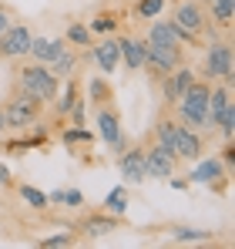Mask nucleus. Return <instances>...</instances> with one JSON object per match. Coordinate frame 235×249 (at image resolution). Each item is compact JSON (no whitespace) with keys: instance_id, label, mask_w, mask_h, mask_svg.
Wrapping results in <instances>:
<instances>
[{"instance_id":"1","label":"nucleus","mask_w":235,"mask_h":249,"mask_svg":"<svg viewBox=\"0 0 235 249\" xmlns=\"http://www.w3.org/2000/svg\"><path fill=\"white\" fill-rule=\"evenodd\" d=\"M208 84L205 81H192L185 88V94L178 98V122L185 128H205V118H208Z\"/></svg>"},{"instance_id":"2","label":"nucleus","mask_w":235,"mask_h":249,"mask_svg":"<svg viewBox=\"0 0 235 249\" xmlns=\"http://www.w3.org/2000/svg\"><path fill=\"white\" fill-rule=\"evenodd\" d=\"M17 84H20V91L34 94L37 101H54V94L61 91L57 74H54L47 64H24V68L17 71Z\"/></svg>"},{"instance_id":"3","label":"nucleus","mask_w":235,"mask_h":249,"mask_svg":"<svg viewBox=\"0 0 235 249\" xmlns=\"http://www.w3.org/2000/svg\"><path fill=\"white\" fill-rule=\"evenodd\" d=\"M40 108H44V101H37L27 91H17L3 108V122H7V128H31L40 118Z\"/></svg>"},{"instance_id":"4","label":"nucleus","mask_w":235,"mask_h":249,"mask_svg":"<svg viewBox=\"0 0 235 249\" xmlns=\"http://www.w3.org/2000/svg\"><path fill=\"white\" fill-rule=\"evenodd\" d=\"M205 78H218L222 84H232V44L215 41L205 51Z\"/></svg>"},{"instance_id":"5","label":"nucleus","mask_w":235,"mask_h":249,"mask_svg":"<svg viewBox=\"0 0 235 249\" xmlns=\"http://www.w3.org/2000/svg\"><path fill=\"white\" fill-rule=\"evenodd\" d=\"M171 24H175L182 34H188V37L195 41L198 34L205 31V10L198 7L195 0H182V3L175 7V17H171Z\"/></svg>"},{"instance_id":"6","label":"nucleus","mask_w":235,"mask_h":249,"mask_svg":"<svg viewBox=\"0 0 235 249\" xmlns=\"http://www.w3.org/2000/svg\"><path fill=\"white\" fill-rule=\"evenodd\" d=\"M94 124H98V135L104 138V145H108V148H115V152H124V148H128V145H124V135H121V122H118V111H115V108L101 105V108H98V115H94Z\"/></svg>"},{"instance_id":"7","label":"nucleus","mask_w":235,"mask_h":249,"mask_svg":"<svg viewBox=\"0 0 235 249\" xmlns=\"http://www.w3.org/2000/svg\"><path fill=\"white\" fill-rule=\"evenodd\" d=\"M31 41H34V34H31L24 24H17V27H3V34H0V57H7V61L24 57V54L31 51Z\"/></svg>"},{"instance_id":"8","label":"nucleus","mask_w":235,"mask_h":249,"mask_svg":"<svg viewBox=\"0 0 235 249\" xmlns=\"http://www.w3.org/2000/svg\"><path fill=\"white\" fill-rule=\"evenodd\" d=\"M182 64V47H155V44H145V68H151L155 74H168Z\"/></svg>"},{"instance_id":"9","label":"nucleus","mask_w":235,"mask_h":249,"mask_svg":"<svg viewBox=\"0 0 235 249\" xmlns=\"http://www.w3.org/2000/svg\"><path fill=\"white\" fill-rule=\"evenodd\" d=\"M175 165H178V159L168 148H161L158 142L145 152V175L148 178H168V175H175Z\"/></svg>"},{"instance_id":"10","label":"nucleus","mask_w":235,"mask_h":249,"mask_svg":"<svg viewBox=\"0 0 235 249\" xmlns=\"http://www.w3.org/2000/svg\"><path fill=\"white\" fill-rule=\"evenodd\" d=\"M145 44H155V47H182V44H192V37L188 34H182L171 20H158L148 27V41Z\"/></svg>"},{"instance_id":"11","label":"nucleus","mask_w":235,"mask_h":249,"mask_svg":"<svg viewBox=\"0 0 235 249\" xmlns=\"http://www.w3.org/2000/svg\"><path fill=\"white\" fill-rule=\"evenodd\" d=\"M91 57H94V64H98L104 74H115V68L121 64V54H118V37H108V34H104V41L91 44Z\"/></svg>"},{"instance_id":"12","label":"nucleus","mask_w":235,"mask_h":249,"mask_svg":"<svg viewBox=\"0 0 235 249\" xmlns=\"http://www.w3.org/2000/svg\"><path fill=\"white\" fill-rule=\"evenodd\" d=\"M175 159H188V162H198L201 159V138H198L195 128H185L178 122V135H175Z\"/></svg>"},{"instance_id":"13","label":"nucleus","mask_w":235,"mask_h":249,"mask_svg":"<svg viewBox=\"0 0 235 249\" xmlns=\"http://www.w3.org/2000/svg\"><path fill=\"white\" fill-rule=\"evenodd\" d=\"M195 81V71H188V68H175V71H168L165 74V105H178V98L185 94V88Z\"/></svg>"},{"instance_id":"14","label":"nucleus","mask_w":235,"mask_h":249,"mask_svg":"<svg viewBox=\"0 0 235 249\" xmlns=\"http://www.w3.org/2000/svg\"><path fill=\"white\" fill-rule=\"evenodd\" d=\"M229 108H232V91H229V84L212 88V91H208V118H205V128H215L218 118H222Z\"/></svg>"},{"instance_id":"15","label":"nucleus","mask_w":235,"mask_h":249,"mask_svg":"<svg viewBox=\"0 0 235 249\" xmlns=\"http://www.w3.org/2000/svg\"><path fill=\"white\" fill-rule=\"evenodd\" d=\"M118 168H121V178H124V182H131V185H138V182H145V178H148V175H145V152H141V148L124 152V155H121V162H118Z\"/></svg>"},{"instance_id":"16","label":"nucleus","mask_w":235,"mask_h":249,"mask_svg":"<svg viewBox=\"0 0 235 249\" xmlns=\"http://www.w3.org/2000/svg\"><path fill=\"white\" fill-rule=\"evenodd\" d=\"M64 51H67V41H64V37H61V41H50V37H34L27 54H31L37 64H50V61H57Z\"/></svg>"},{"instance_id":"17","label":"nucleus","mask_w":235,"mask_h":249,"mask_svg":"<svg viewBox=\"0 0 235 249\" xmlns=\"http://www.w3.org/2000/svg\"><path fill=\"white\" fill-rule=\"evenodd\" d=\"M115 229H118V215H111V212H98V215H87V219L81 222V232H84L87 239L111 236Z\"/></svg>"},{"instance_id":"18","label":"nucleus","mask_w":235,"mask_h":249,"mask_svg":"<svg viewBox=\"0 0 235 249\" xmlns=\"http://www.w3.org/2000/svg\"><path fill=\"white\" fill-rule=\"evenodd\" d=\"M192 182H205V185H215V182H225V165L218 159H201L195 165V172L188 175Z\"/></svg>"},{"instance_id":"19","label":"nucleus","mask_w":235,"mask_h":249,"mask_svg":"<svg viewBox=\"0 0 235 249\" xmlns=\"http://www.w3.org/2000/svg\"><path fill=\"white\" fill-rule=\"evenodd\" d=\"M118 54L128 68H145V41L134 37H118Z\"/></svg>"},{"instance_id":"20","label":"nucleus","mask_w":235,"mask_h":249,"mask_svg":"<svg viewBox=\"0 0 235 249\" xmlns=\"http://www.w3.org/2000/svg\"><path fill=\"white\" fill-rule=\"evenodd\" d=\"M104 212H111L118 219L128 212V189H124V185H118V189H111V192L104 196Z\"/></svg>"},{"instance_id":"21","label":"nucleus","mask_w":235,"mask_h":249,"mask_svg":"<svg viewBox=\"0 0 235 249\" xmlns=\"http://www.w3.org/2000/svg\"><path fill=\"white\" fill-rule=\"evenodd\" d=\"M54 101H57V115H71V108L81 101L78 98V81H67L61 94H54Z\"/></svg>"},{"instance_id":"22","label":"nucleus","mask_w":235,"mask_h":249,"mask_svg":"<svg viewBox=\"0 0 235 249\" xmlns=\"http://www.w3.org/2000/svg\"><path fill=\"white\" fill-rule=\"evenodd\" d=\"M47 202H57V206L81 209V206H84V196H81V189H54V192L47 196Z\"/></svg>"},{"instance_id":"23","label":"nucleus","mask_w":235,"mask_h":249,"mask_svg":"<svg viewBox=\"0 0 235 249\" xmlns=\"http://www.w3.org/2000/svg\"><path fill=\"white\" fill-rule=\"evenodd\" d=\"M175 135H178V122H171V118H161L158 122V145L168 148L171 155H175Z\"/></svg>"},{"instance_id":"24","label":"nucleus","mask_w":235,"mask_h":249,"mask_svg":"<svg viewBox=\"0 0 235 249\" xmlns=\"http://www.w3.org/2000/svg\"><path fill=\"white\" fill-rule=\"evenodd\" d=\"M212 3V17L218 27H229L232 24V10H235V0H208Z\"/></svg>"},{"instance_id":"25","label":"nucleus","mask_w":235,"mask_h":249,"mask_svg":"<svg viewBox=\"0 0 235 249\" xmlns=\"http://www.w3.org/2000/svg\"><path fill=\"white\" fill-rule=\"evenodd\" d=\"M171 239H175V243H208L212 232H208V229H188V226H178V229L171 232Z\"/></svg>"},{"instance_id":"26","label":"nucleus","mask_w":235,"mask_h":249,"mask_svg":"<svg viewBox=\"0 0 235 249\" xmlns=\"http://www.w3.org/2000/svg\"><path fill=\"white\" fill-rule=\"evenodd\" d=\"M91 31H87V24H71L67 27V34H64V41L74 44V47H91Z\"/></svg>"},{"instance_id":"27","label":"nucleus","mask_w":235,"mask_h":249,"mask_svg":"<svg viewBox=\"0 0 235 249\" xmlns=\"http://www.w3.org/2000/svg\"><path fill=\"white\" fill-rule=\"evenodd\" d=\"M74 64H78V57H74V51H71V47H67V51H64V54H61V57H57V61H50V64H47V68H50V71H54V74H57V78H67V74H71V71H74Z\"/></svg>"},{"instance_id":"28","label":"nucleus","mask_w":235,"mask_h":249,"mask_svg":"<svg viewBox=\"0 0 235 249\" xmlns=\"http://www.w3.org/2000/svg\"><path fill=\"white\" fill-rule=\"evenodd\" d=\"M115 27H118V20L111 14H98V17L87 24V31H91V34H101V37H104V34H115Z\"/></svg>"},{"instance_id":"29","label":"nucleus","mask_w":235,"mask_h":249,"mask_svg":"<svg viewBox=\"0 0 235 249\" xmlns=\"http://www.w3.org/2000/svg\"><path fill=\"white\" fill-rule=\"evenodd\" d=\"M165 3H168V0H138V7H134V10H138V17H141V20H155L158 14L165 10Z\"/></svg>"},{"instance_id":"30","label":"nucleus","mask_w":235,"mask_h":249,"mask_svg":"<svg viewBox=\"0 0 235 249\" xmlns=\"http://www.w3.org/2000/svg\"><path fill=\"white\" fill-rule=\"evenodd\" d=\"M17 192H20V199H24L31 209H44V206H47V196H44L40 189H34V185H20Z\"/></svg>"},{"instance_id":"31","label":"nucleus","mask_w":235,"mask_h":249,"mask_svg":"<svg viewBox=\"0 0 235 249\" xmlns=\"http://www.w3.org/2000/svg\"><path fill=\"white\" fill-rule=\"evenodd\" d=\"M87 91H91V101H98V105H108V101H111V88H108L104 78H94Z\"/></svg>"},{"instance_id":"32","label":"nucleus","mask_w":235,"mask_h":249,"mask_svg":"<svg viewBox=\"0 0 235 249\" xmlns=\"http://www.w3.org/2000/svg\"><path fill=\"white\" fill-rule=\"evenodd\" d=\"M215 128L222 131V138H225V142H232V138H235V105L225 111V115H222V118H218V124H215Z\"/></svg>"},{"instance_id":"33","label":"nucleus","mask_w":235,"mask_h":249,"mask_svg":"<svg viewBox=\"0 0 235 249\" xmlns=\"http://www.w3.org/2000/svg\"><path fill=\"white\" fill-rule=\"evenodd\" d=\"M94 131H87L84 124H74L71 131H64V145H74V142H91Z\"/></svg>"},{"instance_id":"34","label":"nucleus","mask_w":235,"mask_h":249,"mask_svg":"<svg viewBox=\"0 0 235 249\" xmlns=\"http://www.w3.org/2000/svg\"><path fill=\"white\" fill-rule=\"evenodd\" d=\"M74 243V236H67V232H57V236H47V239H40V249H64Z\"/></svg>"},{"instance_id":"35","label":"nucleus","mask_w":235,"mask_h":249,"mask_svg":"<svg viewBox=\"0 0 235 249\" xmlns=\"http://www.w3.org/2000/svg\"><path fill=\"white\" fill-rule=\"evenodd\" d=\"M222 165H225V168L235 165V145H232V142H229V145H225V152H222Z\"/></svg>"},{"instance_id":"36","label":"nucleus","mask_w":235,"mask_h":249,"mask_svg":"<svg viewBox=\"0 0 235 249\" xmlns=\"http://www.w3.org/2000/svg\"><path fill=\"white\" fill-rule=\"evenodd\" d=\"M0 185H10V168L0 165Z\"/></svg>"},{"instance_id":"37","label":"nucleus","mask_w":235,"mask_h":249,"mask_svg":"<svg viewBox=\"0 0 235 249\" xmlns=\"http://www.w3.org/2000/svg\"><path fill=\"white\" fill-rule=\"evenodd\" d=\"M168 178H171V189H185V185H188L185 178H175V175H168Z\"/></svg>"},{"instance_id":"38","label":"nucleus","mask_w":235,"mask_h":249,"mask_svg":"<svg viewBox=\"0 0 235 249\" xmlns=\"http://www.w3.org/2000/svg\"><path fill=\"white\" fill-rule=\"evenodd\" d=\"M3 27H7V14L0 10V34H3Z\"/></svg>"},{"instance_id":"39","label":"nucleus","mask_w":235,"mask_h":249,"mask_svg":"<svg viewBox=\"0 0 235 249\" xmlns=\"http://www.w3.org/2000/svg\"><path fill=\"white\" fill-rule=\"evenodd\" d=\"M3 128H7V122H3V108H0V131H3Z\"/></svg>"}]
</instances>
